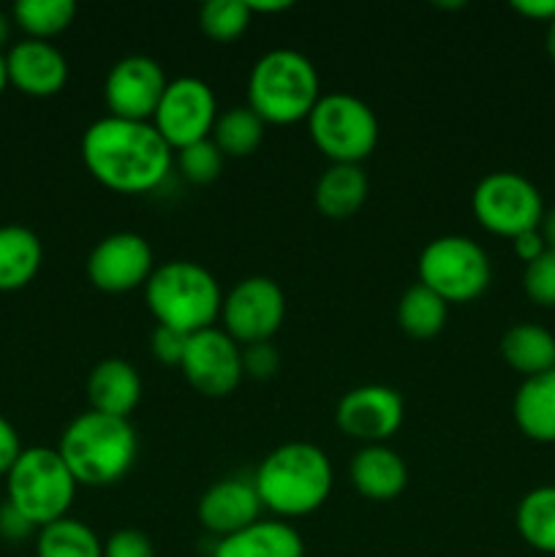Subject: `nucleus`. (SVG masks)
Segmentation results:
<instances>
[{"mask_svg": "<svg viewBox=\"0 0 555 557\" xmlns=\"http://www.w3.org/2000/svg\"><path fill=\"white\" fill-rule=\"evenodd\" d=\"M79 152L92 180L114 194H150L174 166V150L150 120L103 114L87 125Z\"/></svg>", "mask_w": 555, "mask_h": 557, "instance_id": "obj_1", "label": "nucleus"}, {"mask_svg": "<svg viewBox=\"0 0 555 557\" xmlns=\"http://www.w3.org/2000/svg\"><path fill=\"white\" fill-rule=\"evenodd\" d=\"M332 462L321 446L288 441L259 462L254 487L261 506L286 522L321 509L332 493Z\"/></svg>", "mask_w": 555, "mask_h": 557, "instance_id": "obj_2", "label": "nucleus"}, {"mask_svg": "<svg viewBox=\"0 0 555 557\" xmlns=\"http://www.w3.org/2000/svg\"><path fill=\"white\" fill-rule=\"evenodd\" d=\"M60 457L82 487H109L128 476L139 441L128 419L85 411L69 422L58 444Z\"/></svg>", "mask_w": 555, "mask_h": 557, "instance_id": "obj_3", "label": "nucleus"}, {"mask_svg": "<svg viewBox=\"0 0 555 557\" xmlns=\"http://www.w3.org/2000/svg\"><path fill=\"white\" fill-rule=\"evenodd\" d=\"M145 302L161 326L196 335L221 319L223 292L218 277L199 261L172 259L152 270Z\"/></svg>", "mask_w": 555, "mask_h": 557, "instance_id": "obj_4", "label": "nucleus"}, {"mask_svg": "<svg viewBox=\"0 0 555 557\" xmlns=\"http://www.w3.org/2000/svg\"><path fill=\"white\" fill-rule=\"evenodd\" d=\"M319 98V71L299 49H270L256 60L248 74V107L264 123L292 125L308 120Z\"/></svg>", "mask_w": 555, "mask_h": 557, "instance_id": "obj_5", "label": "nucleus"}, {"mask_svg": "<svg viewBox=\"0 0 555 557\" xmlns=\"http://www.w3.org/2000/svg\"><path fill=\"white\" fill-rule=\"evenodd\" d=\"M76 487L79 484L71 476L58 449L30 446L22 449L11 471L5 473V504L14 506L38 531L69 517Z\"/></svg>", "mask_w": 555, "mask_h": 557, "instance_id": "obj_6", "label": "nucleus"}, {"mask_svg": "<svg viewBox=\"0 0 555 557\" xmlns=\"http://www.w3.org/2000/svg\"><path fill=\"white\" fill-rule=\"evenodd\" d=\"M308 134L330 163L368 161L379 145V117L373 107L351 92H321L308 114Z\"/></svg>", "mask_w": 555, "mask_h": 557, "instance_id": "obj_7", "label": "nucleus"}, {"mask_svg": "<svg viewBox=\"0 0 555 557\" xmlns=\"http://www.w3.org/2000/svg\"><path fill=\"white\" fill-rule=\"evenodd\" d=\"M417 275L422 286L439 294L444 302H471L488 292L493 281L490 256L477 239L466 234H444L428 243L419 253Z\"/></svg>", "mask_w": 555, "mask_h": 557, "instance_id": "obj_8", "label": "nucleus"}, {"mask_svg": "<svg viewBox=\"0 0 555 557\" xmlns=\"http://www.w3.org/2000/svg\"><path fill=\"white\" fill-rule=\"evenodd\" d=\"M471 210L488 232L520 237L544 221V201L536 185L517 172H490L471 194Z\"/></svg>", "mask_w": 555, "mask_h": 557, "instance_id": "obj_9", "label": "nucleus"}, {"mask_svg": "<svg viewBox=\"0 0 555 557\" xmlns=\"http://www.w3.org/2000/svg\"><path fill=\"white\" fill-rule=\"evenodd\" d=\"M286 319V294L278 281L267 275H250L234 283L223 294L221 330L239 346L270 343Z\"/></svg>", "mask_w": 555, "mask_h": 557, "instance_id": "obj_10", "label": "nucleus"}, {"mask_svg": "<svg viewBox=\"0 0 555 557\" xmlns=\"http://www.w3.org/2000/svg\"><path fill=\"white\" fill-rule=\"evenodd\" d=\"M215 120L218 98L212 87L199 76H177V79H169L150 123L177 152L196 141L210 139Z\"/></svg>", "mask_w": 555, "mask_h": 557, "instance_id": "obj_11", "label": "nucleus"}, {"mask_svg": "<svg viewBox=\"0 0 555 557\" xmlns=\"http://www.w3.org/2000/svg\"><path fill=\"white\" fill-rule=\"evenodd\" d=\"M180 373L205 397H226L243 381V346L226 335L221 326H210L185 343Z\"/></svg>", "mask_w": 555, "mask_h": 557, "instance_id": "obj_12", "label": "nucleus"}, {"mask_svg": "<svg viewBox=\"0 0 555 557\" xmlns=\"http://www.w3.org/2000/svg\"><path fill=\"white\" fill-rule=\"evenodd\" d=\"M156 270L152 248L141 234L114 232L98 239L87 256V281L103 294H125L145 288Z\"/></svg>", "mask_w": 555, "mask_h": 557, "instance_id": "obj_13", "label": "nucleus"}, {"mask_svg": "<svg viewBox=\"0 0 555 557\" xmlns=\"http://www.w3.org/2000/svg\"><path fill=\"white\" fill-rule=\"evenodd\" d=\"M406 419V400L397 389L384 384H362L348 389L337 400L335 424L362 446L386 444Z\"/></svg>", "mask_w": 555, "mask_h": 557, "instance_id": "obj_14", "label": "nucleus"}, {"mask_svg": "<svg viewBox=\"0 0 555 557\" xmlns=\"http://www.w3.org/2000/svg\"><path fill=\"white\" fill-rule=\"evenodd\" d=\"M169 79L161 63L147 54H125L103 79L109 114L123 120H152Z\"/></svg>", "mask_w": 555, "mask_h": 557, "instance_id": "obj_15", "label": "nucleus"}, {"mask_svg": "<svg viewBox=\"0 0 555 557\" xmlns=\"http://www.w3.org/2000/svg\"><path fill=\"white\" fill-rule=\"evenodd\" d=\"M9 85L30 98L58 96L69 82V60L52 41L20 38L5 52Z\"/></svg>", "mask_w": 555, "mask_h": 557, "instance_id": "obj_16", "label": "nucleus"}, {"mask_svg": "<svg viewBox=\"0 0 555 557\" xmlns=\"http://www.w3.org/2000/svg\"><path fill=\"white\" fill-rule=\"evenodd\" d=\"M261 511H264V506L256 493L254 479L239 476L221 479L212 487H207L199 498V506H196L201 528L215 539H226L243 528L254 525L261 520Z\"/></svg>", "mask_w": 555, "mask_h": 557, "instance_id": "obj_17", "label": "nucleus"}, {"mask_svg": "<svg viewBox=\"0 0 555 557\" xmlns=\"http://www.w3.org/2000/svg\"><path fill=\"white\" fill-rule=\"evenodd\" d=\"M348 479L362 498L386 504L408 487V466L386 444H370L357 449L348 466Z\"/></svg>", "mask_w": 555, "mask_h": 557, "instance_id": "obj_18", "label": "nucleus"}, {"mask_svg": "<svg viewBox=\"0 0 555 557\" xmlns=\"http://www.w3.org/2000/svg\"><path fill=\"white\" fill-rule=\"evenodd\" d=\"M87 400L90 411L128 419L141 400V375L128 359L107 357L92 364L87 375Z\"/></svg>", "mask_w": 555, "mask_h": 557, "instance_id": "obj_19", "label": "nucleus"}, {"mask_svg": "<svg viewBox=\"0 0 555 557\" xmlns=\"http://www.w3.org/2000/svg\"><path fill=\"white\" fill-rule=\"evenodd\" d=\"M212 557H305V542L292 522L259 520L218 539Z\"/></svg>", "mask_w": 555, "mask_h": 557, "instance_id": "obj_20", "label": "nucleus"}, {"mask_svg": "<svg viewBox=\"0 0 555 557\" xmlns=\"http://www.w3.org/2000/svg\"><path fill=\"white\" fill-rule=\"evenodd\" d=\"M370 183L368 174L357 163H330L316 180L313 205L316 210L332 221H346L357 215L368 201Z\"/></svg>", "mask_w": 555, "mask_h": 557, "instance_id": "obj_21", "label": "nucleus"}, {"mask_svg": "<svg viewBox=\"0 0 555 557\" xmlns=\"http://www.w3.org/2000/svg\"><path fill=\"white\" fill-rule=\"evenodd\" d=\"M511 413L526 438L555 444V370L522 381L511 403Z\"/></svg>", "mask_w": 555, "mask_h": 557, "instance_id": "obj_22", "label": "nucleus"}, {"mask_svg": "<svg viewBox=\"0 0 555 557\" xmlns=\"http://www.w3.org/2000/svg\"><path fill=\"white\" fill-rule=\"evenodd\" d=\"M44 261V245L27 226H0V292H20L30 286Z\"/></svg>", "mask_w": 555, "mask_h": 557, "instance_id": "obj_23", "label": "nucleus"}, {"mask_svg": "<svg viewBox=\"0 0 555 557\" xmlns=\"http://www.w3.org/2000/svg\"><path fill=\"white\" fill-rule=\"evenodd\" d=\"M501 357L522 379H533L555 370V335L544 326L522 321L509 326L501 337Z\"/></svg>", "mask_w": 555, "mask_h": 557, "instance_id": "obj_24", "label": "nucleus"}, {"mask_svg": "<svg viewBox=\"0 0 555 557\" xmlns=\"http://www.w3.org/2000/svg\"><path fill=\"white\" fill-rule=\"evenodd\" d=\"M515 525L528 547L555 555V484H544L522 495L515 511Z\"/></svg>", "mask_w": 555, "mask_h": 557, "instance_id": "obj_25", "label": "nucleus"}, {"mask_svg": "<svg viewBox=\"0 0 555 557\" xmlns=\"http://www.w3.org/2000/svg\"><path fill=\"white\" fill-rule=\"evenodd\" d=\"M446 319H449V302H444L422 283L408 286L397 302V324L408 337H417V341H430L439 335L446 326Z\"/></svg>", "mask_w": 555, "mask_h": 557, "instance_id": "obj_26", "label": "nucleus"}, {"mask_svg": "<svg viewBox=\"0 0 555 557\" xmlns=\"http://www.w3.org/2000/svg\"><path fill=\"white\" fill-rule=\"evenodd\" d=\"M264 120L248 103L232 107L226 112H218L210 139L215 141L223 158H248L259 150L261 139H264Z\"/></svg>", "mask_w": 555, "mask_h": 557, "instance_id": "obj_27", "label": "nucleus"}, {"mask_svg": "<svg viewBox=\"0 0 555 557\" xmlns=\"http://www.w3.org/2000/svg\"><path fill=\"white\" fill-rule=\"evenodd\" d=\"M36 557H103V542L87 522L63 517L38 528Z\"/></svg>", "mask_w": 555, "mask_h": 557, "instance_id": "obj_28", "label": "nucleus"}, {"mask_svg": "<svg viewBox=\"0 0 555 557\" xmlns=\"http://www.w3.org/2000/svg\"><path fill=\"white\" fill-rule=\"evenodd\" d=\"M76 16L74 0H20L11 9L14 27L25 33V38L52 41L63 30H69Z\"/></svg>", "mask_w": 555, "mask_h": 557, "instance_id": "obj_29", "label": "nucleus"}, {"mask_svg": "<svg viewBox=\"0 0 555 557\" xmlns=\"http://www.w3.org/2000/svg\"><path fill=\"white\" fill-rule=\"evenodd\" d=\"M254 11L248 0H207L199 9V27L212 41H237L248 30Z\"/></svg>", "mask_w": 555, "mask_h": 557, "instance_id": "obj_30", "label": "nucleus"}, {"mask_svg": "<svg viewBox=\"0 0 555 557\" xmlns=\"http://www.w3.org/2000/svg\"><path fill=\"white\" fill-rule=\"evenodd\" d=\"M174 163H177L180 174L194 185L215 183L223 172V156L212 139H201L196 145L177 150L174 152Z\"/></svg>", "mask_w": 555, "mask_h": 557, "instance_id": "obj_31", "label": "nucleus"}, {"mask_svg": "<svg viewBox=\"0 0 555 557\" xmlns=\"http://www.w3.org/2000/svg\"><path fill=\"white\" fill-rule=\"evenodd\" d=\"M522 288L528 299H533L542 308H555V250H544L539 259L526 264L522 272Z\"/></svg>", "mask_w": 555, "mask_h": 557, "instance_id": "obj_32", "label": "nucleus"}, {"mask_svg": "<svg viewBox=\"0 0 555 557\" xmlns=\"http://www.w3.org/2000/svg\"><path fill=\"white\" fill-rule=\"evenodd\" d=\"M103 557H156L147 533L136 528H120L103 542Z\"/></svg>", "mask_w": 555, "mask_h": 557, "instance_id": "obj_33", "label": "nucleus"}, {"mask_svg": "<svg viewBox=\"0 0 555 557\" xmlns=\"http://www.w3.org/2000/svg\"><path fill=\"white\" fill-rule=\"evenodd\" d=\"M281 368V354L272 348V343H254L243 346V373L250 379L267 381Z\"/></svg>", "mask_w": 555, "mask_h": 557, "instance_id": "obj_34", "label": "nucleus"}, {"mask_svg": "<svg viewBox=\"0 0 555 557\" xmlns=\"http://www.w3.org/2000/svg\"><path fill=\"white\" fill-rule=\"evenodd\" d=\"M185 343H188V335H185V332L172 330V326L156 324V330H152L150 335L152 357L163 364H174V368H180V362H183Z\"/></svg>", "mask_w": 555, "mask_h": 557, "instance_id": "obj_35", "label": "nucleus"}, {"mask_svg": "<svg viewBox=\"0 0 555 557\" xmlns=\"http://www.w3.org/2000/svg\"><path fill=\"white\" fill-rule=\"evenodd\" d=\"M22 455V441L16 433L14 424L5 417H0V476L11 471V466L16 462V457Z\"/></svg>", "mask_w": 555, "mask_h": 557, "instance_id": "obj_36", "label": "nucleus"}, {"mask_svg": "<svg viewBox=\"0 0 555 557\" xmlns=\"http://www.w3.org/2000/svg\"><path fill=\"white\" fill-rule=\"evenodd\" d=\"M33 531H36V528H33L30 522L14 509V506L11 504L0 506V536L9 539V542H20V539L30 536Z\"/></svg>", "mask_w": 555, "mask_h": 557, "instance_id": "obj_37", "label": "nucleus"}, {"mask_svg": "<svg viewBox=\"0 0 555 557\" xmlns=\"http://www.w3.org/2000/svg\"><path fill=\"white\" fill-rule=\"evenodd\" d=\"M511 245H515V253L520 256L526 264H531L533 259H539V256L547 250V239H544V234L539 232V228H533V232H526L520 234V237L511 239Z\"/></svg>", "mask_w": 555, "mask_h": 557, "instance_id": "obj_38", "label": "nucleus"}, {"mask_svg": "<svg viewBox=\"0 0 555 557\" xmlns=\"http://www.w3.org/2000/svg\"><path fill=\"white\" fill-rule=\"evenodd\" d=\"M511 9L528 20L553 22L555 20V0H511Z\"/></svg>", "mask_w": 555, "mask_h": 557, "instance_id": "obj_39", "label": "nucleus"}, {"mask_svg": "<svg viewBox=\"0 0 555 557\" xmlns=\"http://www.w3.org/2000/svg\"><path fill=\"white\" fill-rule=\"evenodd\" d=\"M248 3L254 14H281V11L292 9L288 0H248Z\"/></svg>", "mask_w": 555, "mask_h": 557, "instance_id": "obj_40", "label": "nucleus"}, {"mask_svg": "<svg viewBox=\"0 0 555 557\" xmlns=\"http://www.w3.org/2000/svg\"><path fill=\"white\" fill-rule=\"evenodd\" d=\"M11 30H14V20H11V14L0 11V52H3L5 44L11 41Z\"/></svg>", "mask_w": 555, "mask_h": 557, "instance_id": "obj_41", "label": "nucleus"}, {"mask_svg": "<svg viewBox=\"0 0 555 557\" xmlns=\"http://www.w3.org/2000/svg\"><path fill=\"white\" fill-rule=\"evenodd\" d=\"M544 239H547V248L555 250V210L550 212V218L544 221Z\"/></svg>", "mask_w": 555, "mask_h": 557, "instance_id": "obj_42", "label": "nucleus"}, {"mask_svg": "<svg viewBox=\"0 0 555 557\" xmlns=\"http://www.w3.org/2000/svg\"><path fill=\"white\" fill-rule=\"evenodd\" d=\"M544 47H547V54L555 60V20L547 22V33H544Z\"/></svg>", "mask_w": 555, "mask_h": 557, "instance_id": "obj_43", "label": "nucleus"}, {"mask_svg": "<svg viewBox=\"0 0 555 557\" xmlns=\"http://www.w3.org/2000/svg\"><path fill=\"white\" fill-rule=\"evenodd\" d=\"M9 87V71H5V52H0V96Z\"/></svg>", "mask_w": 555, "mask_h": 557, "instance_id": "obj_44", "label": "nucleus"}]
</instances>
